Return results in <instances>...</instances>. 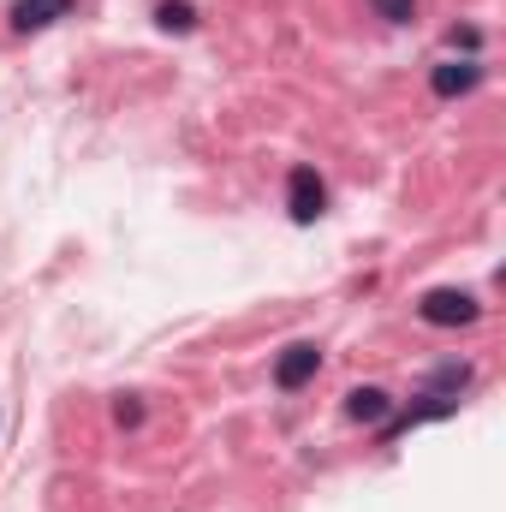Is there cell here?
Segmentation results:
<instances>
[{
    "instance_id": "obj_1",
    "label": "cell",
    "mask_w": 506,
    "mask_h": 512,
    "mask_svg": "<svg viewBox=\"0 0 506 512\" xmlns=\"http://www.w3.org/2000/svg\"><path fill=\"white\" fill-rule=\"evenodd\" d=\"M417 316H423L429 328H471V322L483 316V304H477V292H465V286H429V292L417 298Z\"/></svg>"
},
{
    "instance_id": "obj_6",
    "label": "cell",
    "mask_w": 506,
    "mask_h": 512,
    "mask_svg": "<svg viewBox=\"0 0 506 512\" xmlns=\"http://www.w3.org/2000/svg\"><path fill=\"white\" fill-rule=\"evenodd\" d=\"M346 417L364 423V429H381V423L393 417V399H387L381 387H352V393H346Z\"/></svg>"
},
{
    "instance_id": "obj_3",
    "label": "cell",
    "mask_w": 506,
    "mask_h": 512,
    "mask_svg": "<svg viewBox=\"0 0 506 512\" xmlns=\"http://www.w3.org/2000/svg\"><path fill=\"white\" fill-rule=\"evenodd\" d=\"M316 370H322V346H316V340H298V346H286V352L274 358V387H280V393H298V387L316 382Z\"/></svg>"
},
{
    "instance_id": "obj_8",
    "label": "cell",
    "mask_w": 506,
    "mask_h": 512,
    "mask_svg": "<svg viewBox=\"0 0 506 512\" xmlns=\"http://www.w3.org/2000/svg\"><path fill=\"white\" fill-rule=\"evenodd\" d=\"M370 12H376L381 24H411L417 18V0H370Z\"/></svg>"
},
{
    "instance_id": "obj_7",
    "label": "cell",
    "mask_w": 506,
    "mask_h": 512,
    "mask_svg": "<svg viewBox=\"0 0 506 512\" xmlns=\"http://www.w3.org/2000/svg\"><path fill=\"white\" fill-rule=\"evenodd\" d=\"M155 30L191 36V30H197V6H191V0H155Z\"/></svg>"
},
{
    "instance_id": "obj_2",
    "label": "cell",
    "mask_w": 506,
    "mask_h": 512,
    "mask_svg": "<svg viewBox=\"0 0 506 512\" xmlns=\"http://www.w3.org/2000/svg\"><path fill=\"white\" fill-rule=\"evenodd\" d=\"M286 215H292L298 227H316V221L328 215V185H322V173H316L310 161H298V167L286 173Z\"/></svg>"
},
{
    "instance_id": "obj_5",
    "label": "cell",
    "mask_w": 506,
    "mask_h": 512,
    "mask_svg": "<svg viewBox=\"0 0 506 512\" xmlns=\"http://www.w3.org/2000/svg\"><path fill=\"white\" fill-rule=\"evenodd\" d=\"M78 12V0H12V30L18 36H36V30H48V24H60V18H72Z\"/></svg>"
},
{
    "instance_id": "obj_9",
    "label": "cell",
    "mask_w": 506,
    "mask_h": 512,
    "mask_svg": "<svg viewBox=\"0 0 506 512\" xmlns=\"http://www.w3.org/2000/svg\"><path fill=\"white\" fill-rule=\"evenodd\" d=\"M453 48L477 54V48H483V30H477V24H459V30H453Z\"/></svg>"
},
{
    "instance_id": "obj_4",
    "label": "cell",
    "mask_w": 506,
    "mask_h": 512,
    "mask_svg": "<svg viewBox=\"0 0 506 512\" xmlns=\"http://www.w3.org/2000/svg\"><path fill=\"white\" fill-rule=\"evenodd\" d=\"M483 84V60L477 54H465V60H441L435 72H429V90L441 96V102H453V96H471Z\"/></svg>"
},
{
    "instance_id": "obj_10",
    "label": "cell",
    "mask_w": 506,
    "mask_h": 512,
    "mask_svg": "<svg viewBox=\"0 0 506 512\" xmlns=\"http://www.w3.org/2000/svg\"><path fill=\"white\" fill-rule=\"evenodd\" d=\"M114 417H120V423H143V405H137V399H120V405H114Z\"/></svg>"
}]
</instances>
